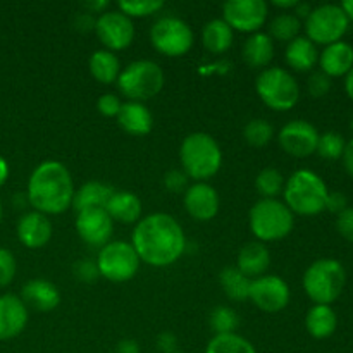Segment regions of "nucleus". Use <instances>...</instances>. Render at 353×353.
I'll return each mask as SVG.
<instances>
[{"instance_id": "f257e3e1", "label": "nucleus", "mask_w": 353, "mask_h": 353, "mask_svg": "<svg viewBox=\"0 0 353 353\" xmlns=\"http://www.w3.org/2000/svg\"><path fill=\"white\" fill-rule=\"evenodd\" d=\"M131 245L141 262L152 268H169L185 254L186 236L171 214L154 212L134 224Z\"/></svg>"}, {"instance_id": "f03ea898", "label": "nucleus", "mask_w": 353, "mask_h": 353, "mask_svg": "<svg viewBox=\"0 0 353 353\" xmlns=\"http://www.w3.org/2000/svg\"><path fill=\"white\" fill-rule=\"evenodd\" d=\"M74 181L62 162L43 161L38 164L28 179L26 199L37 212L57 216L72 207Z\"/></svg>"}, {"instance_id": "7ed1b4c3", "label": "nucleus", "mask_w": 353, "mask_h": 353, "mask_svg": "<svg viewBox=\"0 0 353 353\" xmlns=\"http://www.w3.org/2000/svg\"><path fill=\"white\" fill-rule=\"evenodd\" d=\"M327 193L330 190L319 174L309 169H300L286 179L283 199L293 214L317 216L326 210Z\"/></svg>"}, {"instance_id": "20e7f679", "label": "nucleus", "mask_w": 353, "mask_h": 353, "mask_svg": "<svg viewBox=\"0 0 353 353\" xmlns=\"http://www.w3.org/2000/svg\"><path fill=\"white\" fill-rule=\"evenodd\" d=\"M179 161L188 178L205 181L219 172L223 152L216 138L203 131H196L183 140L179 147Z\"/></svg>"}, {"instance_id": "39448f33", "label": "nucleus", "mask_w": 353, "mask_h": 353, "mask_svg": "<svg viewBox=\"0 0 353 353\" xmlns=\"http://www.w3.org/2000/svg\"><path fill=\"white\" fill-rule=\"evenodd\" d=\"M250 231L257 241H279L292 233L295 226L293 212L278 199H261L248 214Z\"/></svg>"}, {"instance_id": "423d86ee", "label": "nucleus", "mask_w": 353, "mask_h": 353, "mask_svg": "<svg viewBox=\"0 0 353 353\" xmlns=\"http://www.w3.org/2000/svg\"><path fill=\"white\" fill-rule=\"evenodd\" d=\"M117 88L128 102H147L162 92L165 83L161 65L148 59H140L121 69Z\"/></svg>"}, {"instance_id": "0eeeda50", "label": "nucleus", "mask_w": 353, "mask_h": 353, "mask_svg": "<svg viewBox=\"0 0 353 353\" xmlns=\"http://www.w3.org/2000/svg\"><path fill=\"white\" fill-rule=\"evenodd\" d=\"M347 272L336 259H319L303 274V290L316 305H330L341 295Z\"/></svg>"}, {"instance_id": "6e6552de", "label": "nucleus", "mask_w": 353, "mask_h": 353, "mask_svg": "<svg viewBox=\"0 0 353 353\" xmlns=\"http://www.w3.org/2000/svg\"><path fill=\"white\" fill-rule=\"evenodd\" d=\"M259 99L272 110L285 112L293 109L300 100V86L290 71L283 68H265L255 79Z\"/></svg>"}, {"instance_id": "1a4fd4ad", "label": "nucleus", "mask_w": 353, "mask_h": 353, "mask_svg": "<svg viewBox=\"0 0 353 353\" xmlns=\"http://www.w3.org/2000/svg\"><path fill=\"white\" fill-rule=\"evenodd\" d=\"M97 269L102 278L110 283H126L137 276L140 257L128 241H109L97 255Z\"/></svg>"}, {"instance_id": "9d476101", "label": "nucleus", "mask_w": 353, "mask_h": 353, "mask_svg": "<svg viewBox=\"0 0 353 353\" xmlns=\"http://www.w3.org/2000/svg\"><path fill=\"white\" fill-rule=\"evenodd\" d=\"M150 41L159 54L165 57H181L192 50L195 37L186 21L164 16L152 24Z\"/></svg>"}, {"instance_id": "9b49d317", "label": "nucleus", "mask_w": 353, "mask_h": 353, "mask_svg": "<svg viewBox=\"0 0 353 353\" xmlns=\"http://www.w3.org/2000/svg\"><path fill=\"white\" fill-rule=\"evenodd\" d=\"M347 17L341 6L334 3H324V6L316 7L309 17L305 19L307 38L316 45H331L341 41L343 34L348 31Z\"/></svg>"}, {"instance_id": "f8f14e48", "label": "nucleus", "mask_w": 353, "mask_h": 353, "mask_svg": "<svg viewBox=\"0 0 353 353\" xmlns=\"http://www.w3.org/2000/svg\"><path fill=\"white\" fill-rule=\"evenodd\" d=\"M269 6L264 0H228L223 6V19L233 31L257 33L268 21Z\"/></svg>"}, {"instance_id": "ddd939ff", "label": "nucleus", "mask_w": 353, "mask_h": 353, "mask_svg": "<svg viewBox=\"0 0 353 353\" xmlns=\"http://www.w3.org/2000/svg\"><path fill=\"white\" fill-rule=\"evenodd\" d=\"M95 33L105 50L117 52L130 47L134 40V23L133 19L123 14L121 10H105L97 17Z\"/></svg>"}, {"instance_id": "4468645a", "label": "nucleus", "mask_w": 353, "mask_h": 353, "mask_svg": "<svg viewBox=\"0 0 353 353\" xmlns=\"http://www.w3.org/2000/svg\"><path fill=\"white\" fill-rule=\"evenodd\" d=\"M248 300L264 312H281L290 303V286L281 276L264 274L252 279Z\"/></svg>"}, {"instance_id": "2eb2a0df", "label": "nucleus", "mask_w": 353, "mask_h": 353, "mask_svg": "<svg viewBox=\"0 0 353 353\" xmlns=\"http://www.w3.org/2000/svg\"><path fill=\"white\" fill-rule=\"evenodd\" d=\"M278 141L288 155L305 159L317 150L319 131L309 121L293 119L281 128Z\"/></svg>"}, {"instance_id": "dca6fc26", "label": "nucleus", "mask_w": 353, "mask_h": 353, "mask_svg": "<svg viewBox=\"0 0 353 353\" xmlns=\"http://www.w3.org/2000/svg\"><path fill=\"white\" fill-rule=\"evenodd\" d=\"M76 233L90 247L107 245L114 233V221L105 209H86L76 212Z\"/></svg>"}, {"instance_id": "f3484780", "label": "nucleus", "mask_w": 353, "mask_h": 353, "mask_svg": "<svg viewBox=\"0 0 353 353\" xmlns=\"http://www.w3.org/2000/svg\"><path fill=\"white\" fill-rule=\"evenodd\" d=\"M186 212L195 221H212L219 212V193L212 185L205 181H196L186 188L183 196Z\"/></svg>"}, {"instance_id": "a211bd4d", "label": "nucleus", "mask_w": 353, "mask_h": 353, "mask_svg": "<svg viewBox=\"0 0 353 353\" xmlns=\"http://www.w3.org/2000/svg\"><path fill=\"white\" fill-rule=\"evenodd\" d=\"M52 234H54V226H52L48 216L37 212V210H31V212L21 216L19 223H17V238H19L21 245L31 248V250L45 247L52 240Z\"/></svg>"}, {"instance_id": "6ab92c4d", "label": "nucleus", "mask_w": 353, "mask_h": 353, "mask_svg": "<svg viewBox=\"0 0 353 353\" xmlns=\"http://www.w3.org/2000/svg\"><path fill=\"white\" fill-rule=\"evenodd\" d=\"M28 324V309L17 295L0 296V341L19 336Z\"/></svg>"}, {"instance_id": "aec40b11", "label": "nucleus", "mask_w": 353, "mask_h": 353, "mask_svg": "<svg viewBox=\"0 0 353 353\" xmlns=\"http://www.w3.org/2000/svg\"><path fill=\"white\" fill-rule=\"evenodd\" d=\"M19 299L23 300L26 309L30 307L37 312H50L61 303V292L47 279H31L23 286Z\"/></svg>"}, {"instance_id": "412c9836", "label": "nucleus", "mask_w": 353, "mask_h": 353, "mask_svg": "<svg viewBox=\"0 0 353 353\" xmlns=\"http://www.w3.org/2000/svg\"><path fill=\"white\" fill-rule=\"evenodd\" d=\"M116 119L121 130L133 137H145L154 128V116L141 102H124Z\"/></svg>"}, {"instance_id": "4be33fe9", "label": "nucleus", "mask_w": 353, "mask_h": 353, "mask_svg": "<svg viewBox=\"0 0 353 353\" xmlns=\"http://www.w3.org/2000/svg\"><path fill=\"white\" fill-rule=\"evenodd\" d=\"M321 71L330 78L347 76L353 69V47L347 41L327 45L319 55Z\"/></svg>"}, {"instance_id": "5701e85b", "label": "nucleus", "mask_w": 353, "mask_h": 353, "mask_svg": "<svg viewBox=\"0 0 353 353\" xmlns=\"http://www.w3.org/2000/svg\"><path fill=\"white\" fill-rule=\"evenodd\" d=\"M271 265V252L261 241H250L243 245L238 254L236 268L247 276L248 279H257L265 274Z\"/></svg>"}, {"instance_id": "b1692460", "label": "nucleus", "mask_w": 353, "mask_h": 353, "mask_svg": "<svg viewBox=\"0 0 353 353\" xmlns=\"http://www.w3.org/2000/svg\"><path fill=\"white\" fill-rule=\"evenodd\" d=\"M110 219L123 224H137L141 219V200L128 190H116L105 207Z\"/></svg>"}, {"instance_id": "393cba45", "label": "nucleus", "mask_w": 353, "mask_h": 353, "mask_svg": "<svg viewBox=\"0 0 353 353\" xmlns=\"http://www.w3.org/2000/svg\"><path fill=\"white\" fill-rule=\"evenodd\" d=\"M241 55H243V61L247 62L250 68H269V64H271L272 59H274V41H272V38L269 37L268 33L257 31V33L250 34V37L247 38V41L243 43Z\"/></svg>"}, {"instance_id": "a878e982", "label": "nucleus", "mask_w": 353, "mask_h": 353, "mask_svg": "<svg viewBox=\"0 0 353 353\" xmlns=\"http://www.w3.org/2000/svg\"><path fill=\"white\" fill-rule=\"evenodd\" d=\"M285 61L293 71L307 72L319 62V52L316 43L307 37H296L295 40L286 45Z\"/></svg>"}, {"instance_id": "bb28decb", "label": "nucleus", "mask_w": 353, "mask_h": 353, "mask_svg": "<svg viewBox=\"0 0 353 353\" xmlns=\"http://www.w3.org/2000/svg\"><path fill=\"white\" fill-rule=\"evenodd\" d=\"M116 190L110 185L102 181H88L74 192L72 199V209L76 212H81L86 209H105L110 196Z\"/></svg>"}, {"instance_id": "cd10ccee", "label": "nucleus", "mask_w": 353, "mask_h": 353, "mask_svg": "<svg viewBox=\"0 0 353 353\" xmlns=\"http://www.w3.org/2000/svg\"><path fill=\"white\" fill-rule=\"evenodd\" d=\"M90 74L102 85H110L116 83L121 74V61L114 52L100 48V50L93 52L92 57L88 61Z\"/></svg>"}, {"instance_id": "c85d7f7f", "label": "nucleus", "mask_w": 353, "mask_h": 353, "mask_svg": "<svg viewBox=\"0 0 353 353\" xmlns=\"http://www.w3.org/2000/svg\"><path fill=\"white\" fill-rule=\"evenodd\" d=\"M338 317L331 305L310 307L305 317V327L309 334L316 340H326L336 331Z\"/></svg>"}, {"instance_id": "c756f323", "label": "nucleus", "mask_w": 353, "mask_h": 353, "mask_svg": "<svg viewBox=\"0 0 353 353\" xmlns=\"http://www.w3.org/2000/svg\"><path fill=\"white\" fill-rule=\"evenodd\" d=\"M234 40V31L224 19H212L203 26L202 43L210 54H224L230 50Z\"/></svg>"}, {"instance_id": "7c9ffc66", "label": "nucleus", "mask_w": 353, "mask_h": 353, "mask_svg": "<svg viewBox=\"0 0 353 353\" xmlns=\"http://www.w3.org/2000/svg\"><path fill=\"white\" fill-rule=\"evenodd\" d=\"M219 283L224 295L230 300L243 302V300L248 299L252 279H248L236 265H228V268H224L219 274Z\"/></svg>"}, {"instance_id": "2f4dec72", "label": "nucleus", "mask_w": 353, "mask_h": 353, "mask_svg": "<svg viewBox=\"0 0 353 353\" xmlns=\"http://www.w3.org/2000/svg\"><path fill=\"white\" fill-rule=\"evenodd\" d=\"M268 28V34L272 38V41H288L290 43L296 37H300L302 21L293 12H281L269 21Z\"/></svg>"}, {"instance_id": "473e14b6", "label": "nucleus", "mask_w": 353, "mask_h": 353, "mask_svg": "<svg viewBox=\"0 0 353 353\" xmlns=\"http://www.w3.org/2000/svg\"><path fill=\"white\" fill-rule=\"evenodd\" d=\"M205 353H257L252 341L238 333L214 334L207 343Z\"/></svg>"}, {"instance_id": "72a5a7b5", "label": "nucleus", "mask_w": 353, "mask_h": 353, "mask_svg": "<svg viewBox=\"0 0 353 353\" xmlns=\"http://www.w3.org/2000/svg\"><path fill=\"white\" fill-rule=\"evenodd\" d=\"M285 176L276 168H264L255 178V190L262 199H278L285 190Z\"/></svg>"}, {"instance_id": "f704fd0d", "label": "nucleus", "mask_w": 353, "mask_h": 353, "mask_svg": "<svg viewBox=\"0 0 353 353\" xmlns=\"http://www.w3.org/2000/svg\"><path fill=\"white\" fill-rule=\"evenodd\" d=\"M272 134H274V128L268 119H262V117L250 119L243 128L245 141L257 148L265 147L272 140Z\"/></svg>"}, {"instance_id": "c9c22d12", "label": "nucleus", "mask_w": 353, "mask_h": 353, "mask_svg": "<svg viewBox=\"0 0 353 353\" xmlns=\"http://www.w3.org/2000/svg\"><path fill=\"white\" fill-rule=\"evenodd\" d=\"M209 324L214 334H230L236 333L240 319H238V314L234 312V309L228 305H219L214 307L212 312H210Z\"/></svg>"}, {"instance_id": "e433bc0d", "label": "nucleus", "mask_w": 353, "mask_h": 353, "mask_svg": "<svg viewBox=\"0 0 353 353\" xmlns=\"http://www.w3.org/2000/svg\"><path fill=\"white\" fill-rule=\"evenodd\" d=\"M117 7L130 19L133 17H147L159 12L164 7V0H119Z\"/></svg>"}, {"instance_id": "4c0bfd02", "label": "nucleus", "mask_w": 353, "mask_h": 353, "mask_svg": "<svg viewBox=\"0 0 353 353\" xmlns=\"http://www.w3.org/2000/svg\"><path fill=\"white\" fill-rule=\"evenodd\" d=\"M345 147H347V141L336 131H327V133L319 134V141H317V154L323 159H334L343 157Z\"/></svg>"}, {"instance_id": "58836bf2", "label": "nucleus", "mask_w": 353, "mask_h": 353, "mask_svg": "<svg viewBox=\"0 0 353 353\" xmlns=\"http://www.w3.org/2000/svg\"><path fill=\"white\" fill-rule=\"evenodd\" d=\"M16 271L17 264L12 252L7 250V248H0V288L12 283Z\"/></svg>"}, {"instance_id": "ea45409f", "label": "nucleus", "mask_w": 353, "mask_h": 353, "mask_svg": "<svg viewBox=\"0 0 353 353\" xmlns=\"http://www.w3.org/2000/svg\"><path fill=\"white\" fill-rule=\"evenodd\" d=\"M307 88H309L310 97L314 99H323L324 95H327L331 90V78L327 74H324L323 71H316L309 76V81H307Z\"/></svg>"}, {"instance_id": "a19ab883", "label": "nucleus", "mask_w": 353, "mask_h": 353, "mask_svg": "<svg viewBox=\"0 0 353 353\" xmlns=\"http://www.w3.org/2000/svg\"><path fill=\"white\" fill-rule=\"evenodd\" d=\"M188 176L183 169H171L164 174V186L171 193H185L190 186Z\"/></svg>"}, {"instance_id": "79ce46f5", "label": "nucleus", "mask_w": 353, "mask_h": 353, "mask_svg": "<svg viewBox=\"0 0 353 353\" xmlns=\"http://www.w3.org/2000/svg\"><path fill=\"white\" fill-rule=\"evenodd\" d=\"M121 105H123V102H121V99L116 93H103L97 100V109H99V112L103 117H117Z\"/></svg>"}, {"instance_id": "37998d69", "label": "nucleus", "mask_w": 353, "mask_h": 353, "mask_svg": "<svg viewBox=\"0 0 353 353\" xmlns=\"http://www.w3.org/2000/svg\"><path fill=\"white\" fill-rule=\"evenodd\" d=\"M74 274H76V278L81 279V281H86V283H92V281H95L97 278H100L99 269H97V262L90 261V259L79 261L78 264L74 265Z\"/></svg>"}, {"instance_id": "c03bdc74", "label": "nucleus", "mask_w": 353, "mask_h": 353, "mask_svg": "<svg viewBox=\"0 0 353 353\" xmlns=\"http://www.w3.org/2000/svg\"><path fill=\"white\" fill-rule=\"evenodd\" d=\"M336 230L345 240L353 241V207H347L343 212L338 214Z\"/></svg>"}, {"instance_id": "a18cd8bd", "label": "nucleus", "mask_w": 353, "mask_h": 353, "mask_svg": "<svg viewBox=\"0 0 353 353\" xmlns=\"http://www.w3.org/2000/svg\"><path fill=\"white\" fill-rule=\"evenodd\" d=\"M347 207H348V200H347V196H345L343 192H330V193H327L326 209L330 210V212L340 214V212H343Z\"/></svg>"}, {"instance_id": "49530a36", "label": "nucleus", "mask_w": 353, "mask_h": 353, "mask_svg": "<svg viewBox=\"0 0 353 353\" xmlns=\"http://www.w3.org/2000/svg\"><path fill=\"white\" fill-rule=\"evenodd\" d=\"M157 350L162 353H172V352H178V338L171 333V331H164L157 336Z\"/></svg>"}, {"instance_id": "de8ad7c7", "label": "nucleus", "mask_w": 353, "mask_h": 353, "mask_svg": "<svg viewBox=\"0 0 353 353\" xmlns=\"http://www.w3.org/2000/svg\"><path fill=\"white\" fill-rule=\"evenodd\" d=\"M97 17L90 12H81L74 17V28L81 33H88V31H95Z\"/></svg>"}, {"instance_id": "09e8293b", "label": "nucleus", "mask_w": 353, "mask_h": 353, "mask_svg": "<svg viewBox=\"0 0 353 353\" xmlns=\"http://www.w3.org/2000/svg\"><path fill=\"white\" fill-rule=\"evenodd\" d=\"M107 7H109V2L107 0H93V2H85L83 3V9H85V12H90V14H103L107 10Z\"/></svg>"}, {"instance_id": "8fccbe9b", "label": "nucleus", "mask_w": 353, "mask_h": 353, "mask_svg": "<svg viewBox=\"0 0 353 353\" xmlns=\"http://www.w3.org/2000/svg\"><path fill=\"white\" fill-rule=\"evenodd\" d=\"M114 353H140V345L134 340L126 338V340H121L119 343H117Z\"/></svg>"}, {"instance_id": "3c124183", "label": "nucleus", "mask_w": 353, "mask_h": 353, "mask_svg": "<svg viewBox=\"0 0 353 353\" xmlns=\"http://www.w3.org/2000/svg\"><path fill=\"white\" fill-rule=\"evenodd\" d=\"M343 165H345V169H347L348 174H350L353 178V140L348 141L347 147H345Z\"/></svg>"}, {"instance_id": "603ef678", "label": "nucleus", "mask_w": 353, "mask_h": 353, "mask_svg": "<svg viewBox=\"0 0 353 353\" xmlns=\"http://www.w3.org/2000/svg\"><path fill=\"white\" fill-rule=\"evenodd\" d=\"M292 12L295 14V16L299 17L300 21L307 19V17H309V14L312 12V6H310V3H307V2H300V0H299V3H296V7L292 10Z\"/></svg>"}, {"instance_id": "864d4df0", "label": "nucleus", "mask_w": 353, "mask_h": 353, "mask_svg": "<svg viewBox=\"0 0 353 353\" xmlns=\"http://www.w3.org/2000/svg\"><path fill=\"white\" fill-rule=\"evenodd\" d=\"M9 172H10L9 164H7L6 159H3L2 155H0V186L6 185L7 178H9Z\"/></svg>"}, {"instance_id": "5fc2aeb1", "label": "nucleus", "mask_w": 353, "mask_h": 353, "mask_svg": "<svg viewBox=\"0 0 353 353\" xmlns=\"http://www.w3.org/2000/svg\"><path fill=\"white\" fill-rule=\"evenodd\" d=\"M296 3H299V0H274L272 6L279 7V9H286V12H290V10L295 9Z\"/></svg>"}, {"instance_id": "6e6d98bb", "label": "nucleus", "mask_w": 353, "mask_h": 353, "mask_svg": "<svg viewBox=\"0 0 353 353\" xmlns=\"http://www.w3.org/2000/svg\"><path fill=\"white\" fill-rule=\"evenodd\" d=\"M345 90H347L348 97L353 100V69L347 74V79H345Z\"/></svg>"}, {"instance_id": "4d7b16f0", "label": "nucleus", "mask_w": 353, "mask_h": 353, "mask_svg": "<svg viewBox=\"0 0 353 353\" xmlns=\"http://www.w3.org/2000/svg\"><path fill=\"white\" fill-rule=\"evenodd\" d=\"M341 9L345 10L348 19L353 21V0H345V2H341Z\"/></svg>"}, {"instance_id": "13d9d810", "label": "nucleus", "mask_w": 353, "mask_h": 353, "mask_svg": "<svg viewBox=\"0 0 353 353\" xmlns=\"http://www.w3.org/2000/svg\"><path fill=\"white\" fill-rule=\"evenodd\" d=\"M2 217H3V209H2V202H0V223H2Z\"/></svg>"}, {"instance_id": "bf43d9fd", "label": "nucleus", "mask_w": 353, "mask_h": 353, "mask_svg": "<svg viewBox=\"0 0 353 353\" xmlns=\"http://www.w3.org/2000/svg\"><path fill=\"white\" fill-rule=\"evenodd\" d=\"M352 131H353V117H352Z\"/></svg>"}, {"instance_id": "052dcab7", "label": "nucleus", "mask_w": 353, "mask_h": 353, "mask_svg": "<svg viewBox=\"0 0 353 353\" xmlns=\"http://www.w3.org/2000/svg\"><path fill=\"white\" fill-rule=\"evenodd\" d=\"M172 353H185V352H179V350H178V352H172Z\"/></svg>"}]
</instances>
